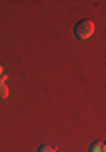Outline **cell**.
Listing matches in <instances>:
<instances>
[{
	"label": "cell",
	"instance_id": "obj_1",
	"mask_svg": "<svg viewBox=\"0 0 106 152\" xmlns=\"http://www.w3.org/2000/svg\"><path fill=\"white\" fill-rule=\"evenodd\" d=\"M74 34H76V37L79 39V41H86V39H89L91 36L94 34V24H93L91 20L83 19V20H79L78 24H76Z\"/></svg>",
	"mask_w": 106,
	"mask_h": 152
},
{
	"label": "cell",
	"instance_id": "obj_2",
	"mask_svg": "<svg viewBox=\"0 0 106 152\" xmlns=\"http://www.w3.org/2000/svg\"><path fill=\"white\" fill-rule=\"evenodd\" d=\"M89 152H106V144L103 140L93 142L91 147H89Z\"/></svg>",
	"mask_w": 106,
	"mask_h": 152
},
{
	"label": "cell",
	"instance_id": "obj_3",
	"mask_svg": "<svg viewBox=\"0 0 106 152\" xmlns=\"http://www.w3.org/2000/svg\"><path fill=\"white\" fill-rule=\"evenodd\" d=\"M7 96H9V88H7V85L4 83V80L0 78V100H5Z\"/></svg>",
	"mask_w": 106,
	"mask_h": 152
},
{
	"label": "cell",
	"instance_id": "obj_4",
	"mask_svg": "<svg viewBox=\"0 0 106 152\" xmlns=\"http://www.w3.org/2000/svg\"><path fill=\"white\" fill-rule=\"evenodd\" d=\"M37 152H56V149H54V147H51L49 144H44V145L39 147Z\"/></svg>",
	"mask_w": 106,
	"mask_h": 152
},
{
	"label": "cell",
	"instance_id": "obj_5",
	"mask_svg": "<svg viewBox=\"0 0 106 152\" xmlns=\"http://www.w3.org/2000/svg\"><path fill=\"white\" fill-rule=\"evenodd\" d=\"M4 76V68H2V64H0V78Z\"/></svg>",
	"mask_w": 106,
	"mask_h": 152
},
{
	"label": "cell",
	"instance_id": "obj_6",
	"mask_svg": "<svg viewBox=\"0 0 106 152\" xmlns=\"http://www.w3.org/2000/svg\"><path fill=\"white\" fill-rule=\"evenodd\" d=\"M56 152H61V151H56Z\"/></svg>",
	"mask_w": 106,
	"mask_h": 152
}]
</instances>
